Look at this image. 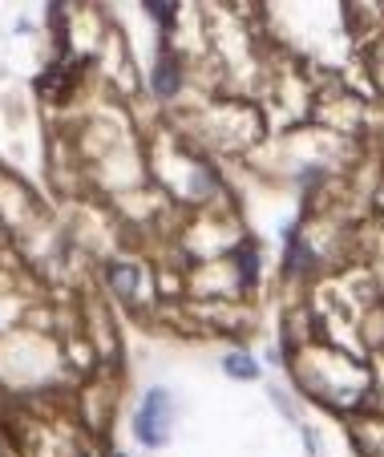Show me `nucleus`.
<instances>
[{
    "label": "nucleus",
    "mask_w": 384,
    "mask_h": 457,
    "mask_svg": "<svg viewBox=\"0 0 384 457\" xmlns=\"http://www.w3.org/2000/svg\"><path fill=\"white\" fill-rule=\"evenodd\" d=\"M170 421H174V401L166 389H150L142 409L134 417V433L142 445H162L170 437Z\"/></svg>",
    "instance_id": "obj_1"
},
{
    "label": "nucleus",
    "mask_w": 384,
    "mask_h": 457,
    "mask_svg": "<svg viewBox=\"0 0 384 457\" xmlns=\"http://www.w3.org/2000/svg\"><path fill=\"white\" fill-rule=\"evenodd\" d=\"M178 81H182L178 61H174L170 53H162L158 65H154V89H158V98H174V93H178Z\"/></svg>",
    "instance_id": "obj_2"
},
{
    "label": "nucleus",
    "mask_w": 384,
    "mask_h": 457,
    "mask_svg": "<svg viewBox=\"0 0 384 457\" xmlns=\"http://www.w3.org/2000/svg\"><path fill=\"white\" fill-rule=\"evenodd\" d=\"M110 284H113L118 296L130 299L137 292V267H134V263H110Z\"/></svg>",
    "instance_id": "obj_3"
},
{
    "label": "nucleus",
    "mask_w": 384,
    "mask_h": 457,
    "mask_svg": "<svg viewBox=\"0 0 384 457\" xmlns=\"http://www.w3.org/2000/svg\"><path fill=\"white\" fill-rule=\"evenodd\" d=\"M223 369H227V376H235V381H255V376H259V364L251 356H243V352L223 356Z\"/></svg>",
    "instance_id": "obj_4"
},
{
    "label": "nucleus",
    "mask_w": 384,
    "mask_h": 457,
    "mask_svg": "<svg viewBox=\"0 0 384 457\" xmlns=\"http://www.w3.org/2000/svg\"><path fill=\"white\" fill-rule=\"evenodd\" d=\"M255 275H259V255H255L251 247H243L239 251V284L251 287L255 284Z\"/></svg>",
    "instance_id": "obj_5"
},
{
    "label": "nucleus",
    "mask_w": 384,
    "mask_h": 457,
    "mask_svg": "<svg viewBox=\"0 0 384 457\" xmlns=\"http://www.w3.org/2000/svg\"><path fill=\"white\" fill-rule=\"evenodd\" d=\"M146 13L154 16V21H162V25H170L174 21V0H146Z\"/></svg>",
    "instance_id": "obj_6"
}]
</instances>
